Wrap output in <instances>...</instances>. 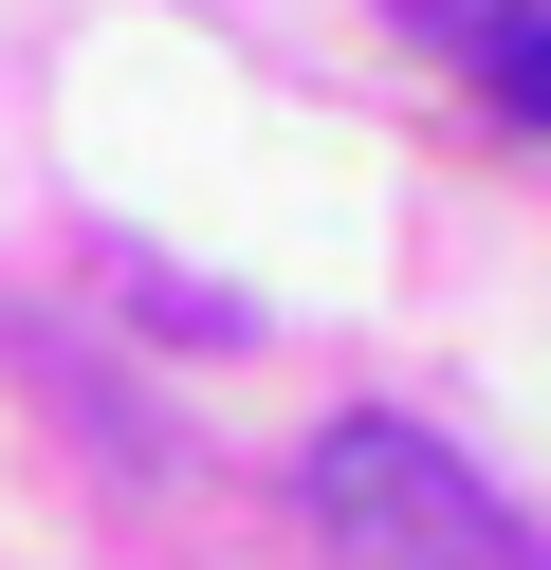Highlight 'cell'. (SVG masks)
<instances>
[{"mask_svg":"<svg viewBox=\"0 0 551 570\" xmlns=\"http://www.w3.org/2000/svg\"><path fill=\"white\" fill-rule=\"evenodd\" d=\"M478 75H496V111L551 148V19H533V0H514V19H478Z\"/></svg>","mask_w":551,"mask_h":570,"instance_id":"2","label":"cell"},{"mask_svg":"<svg viewBox=\"0 0 551 570\" xmlns=\"http://www.w3.org/2000/svg\"><path fill=\"white\" fill-rule=\"evenodd\" d=\"M294 497H313V533H331L350 570H514V515H496V497H478L460 460L423 442V423H386V405L313 423Z\"/></svg>","mask_w":551,"mask_h":570,"instance_id":"1","label":"cell"}]
</instances>
